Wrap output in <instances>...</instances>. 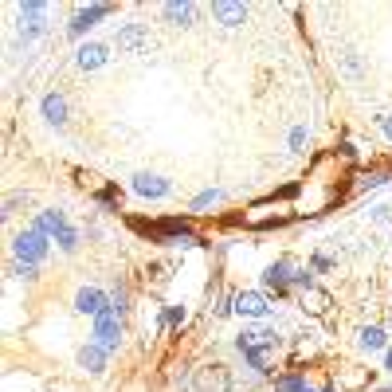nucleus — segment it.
Masks as SVG:
<instances>
[{
    "label": "nucleus",
    "mask_w": 392,
    "mask_h": 392,
    "mask_svg": "<svg viewBox=\"0 0 392 392\" xmlns=\"http://www.w3.org/2000/svg\"><path fill=\"white\" fill-rule=\"evenodd\" d=\"M106 59H110V52H106V43H83V47H79V67H83V71L103 67Z\"/></svg>",
    "instance_id": "nucleus-12"
},
{
    "label": "nucleus",
    "mask_w": 392,
    "mask_h": 392,
    "mask_svg": "<svg viewBox=\"0 0 392 392\" xmlns=\"http://www.w3.org/2000/svg\"><path fill=\"white\" fill-rule=\"evenodd\" d=\"M236 345H239V353L251 350V345H279V333L275 330H243L236 338Z\"/></svg>",
    "instance_id": "nucleus-13"
},
{
    "label": "nucleus",
    "mask_w": 392,
    "mask_h": 392,
    "mask_svg": "<svg viewBox=\"0 0 392 392\" xmlns=\"http://www.w3.org/2000/svg\"><path fill=\"white\" fill-rule=\"evenodd\" d=\"M110 12H114V4H94V8L75 12V16H71V24H67V32H71V35H83L86 28H94V20L110 16Z\"/></svg>",
    "instance_id": "nucleus-7"
},
{
    "label": "nucleus",
    "mask_w": 392,
    "mask_h": 392,
    "mask_svg": "<svg viewBox=\"0 0 392 392\" xmlns=\"http://www.w3.org/2000/svg\"><path fill=\"white\" fill-rule=\"evenodd\" d=\"M98 204H103V208H110V212H118V204H122V192H118V188H103V192H98Z\"/></svg>",
    "instance_id": "nucleus-21"
},
{
    "label": "nucleus",
    "mask_w": 392,
    "mask_h": 392,
    "mask_svg": "<svg viewBox=\"0 0 392 392\" xmlns=\"http://www.w3.org/2000/svg\"><path fill=\"white\" fill-rule=\"evenodd\" d=\"M338 63H341V71H345V79H353V83L361 79V59H357V52H350V47H345V52L338 55Z\"/></svg>",
    "instance_id": "nucleus-20"
},
{
    "label": "nucleus",
    "mask_w": 392,
    "mask_h": 392,
    "mask_svg": "<svg viewBox=\"0 0 392 392\" xmlns=\"http://www.w3.org/2000/svg\"><path fill=\"white\" fill-rule=\"evenodd\" d=\"M384 369H388V373H392V350H388V357H384Z\"/></svg>",
    "instance_id": "nucleus-30"
},
{
    "label": "nucleus",
    "mask_w": 392,
    "mask_h": 392,
    "mask_svg": "<svg viewBox=\"0 0 392 392\" xmlns=\"http://www.w3.org/2000/svg\"><path fill=\"white\" fill-rule=\"evenodd\" d=\"M369 381H373V373H369V369H357V365H345L338 376H333L338 392H345V388H365Z\"/></svg>",
    "instance_id": "nucleus-10"
},
{
    "label": "nucleus",
    "mask_w": 392,
    "mask_h": 392,
    "mask_svg": "<svg viewBox=\"0 0 392 392\" xmlns=\"http://www.w3.org/2000/svg\"><path fill=\"white\" fill-rule=\"evenodd\" d=\"M94 338H98L94 345H103L106 353L118 350V341H122V314L114 310V302H110V306H106L98 318H94Z\"/></svg>",
    "instance_id": "nucleus-1"
},
{
    "label": "nucleus",
    "mask_w": 392,
    "mask_h": 392,
    "mask_svg": "<svg viewBox=\"0 0 392 392\" xmlns=\"http://www.w3.org/2000/svg\"><path fill=\"white\" fill-rule=\"evenodd\" d=\"M106 306H110V302H106V294H103L98 287H83V290L75 294V310H79V314H91V318H98Z\"/></svg>",
    "instance_id": "nucleus-6"
},
{
    "label": "nucleus",
    "mask_w": 392,
    "mask_h": 392,
    "mask_svg": "<svg viewBox=\"0 0 392 392\" xmlns=\"http://www.w3.org/2000/svg\"><path fill=\"white\" fill-rule=\"evenodd\" d=\"M43 118L52 126H63L67 122V98L63 94H43Z\"/></svg>",
    "instance_id": "nucleus-14"
},
{
    "label": "nucleus",
    "mask_w": 392,
    "mask_h": 392,
    "mask_svg": "<svg viewBox=\"0 0 392 392\" xmlns=\"http://www.w3.org/2000/svg\"><path fill=\"white\" fill-rule=\"evenodd\" d=\"M306 142H310L306 126H294V129H290V149H294V154H306V149H302Z\"/></svg>",
    "instance_id": "nucleus-22"
},
{
    "label": "nucleus",
    "mask_w": 392,
    "mask_h": 392,
    "mask_svg": "<svg viewBox=\"0 0 392 392\" xmlns=\"http://www.w3.org/2000/svg\"><path fill=\"white\" fill-rule=\"evenodd\" d=\"M35 228H40L43 236H55V239H59L63 231L71 228V224H67V216H63V212H55V208H52V212H43L40 220H35Z\"/></svg>",
    "instance_id": "nucleus-15"
},
{
    "label": "nucleus",
    "mask_w": 392,
    "mask_h": 392,
    "mask_svg": "<svg viewBox=\"0 0 392 392\" xmlns=\"http://www.w3.org/2000/svg\"><path fill=\"white\" fill-rule=\"evenodd\" d=\"M357 341H361V350L376 353V350H384V345H388V330H384V325H365Z\"/></svg>",
    "instance_id": "nucleus-17"
},
{
    "label": "nucleus",
    "mask_w": 392,
    "mask_h": 392,
    "mask_svg": "<svg viewBox=\"0 0 392 392\" xmlns=\"http://www.w3.org/2000/svg\"><path fill=\"white\" fill-rule=\"evenodd\" d=\"M314 267H318V271H330V267H333V259H325V255H314Z\"/></svg>",
    "instance_id": "nucleus-28"
},
{
    "label": "nucleus",
    "mask_w": 392,
    "mask_h": 392,
    "mask_svg": "<svg viewBox=\"0 0 392 392\" xmlns=\"http://www.w3.org/2000/svg\"><path fill=\"white\" fill-rule=\"evenodd\" d=\"M381 129H384V137L392 142V114H381Z\"/></svg>",
    "instance_id": "nucleus-27"
},
{
    "label": "nucleus",
    "mask_w": 392,
    "mask_h": 392,
    "mask_svg": "<svg viewBox=\"0 0 392 392\" xmlns=\"http://www.w3.org/2000/svg\"><path fill=\"white\" fill-rule=\"evenodd\" d=\"M212 16L220 20L224 28H236V24H243V20H248V4H231V0H216V4H212Z\"/></svg>",
    "instance_id": "nucleus-9"
},
{
    "label": "nucleus",
    "mask_w": 392,
    "mask_h": 392,
    "mask_svg": "<svg viewBox=\"0 0 392 392\" xmlns=\"http://www.w3.org/2000/svg\"><path fill=\"white\" fill-rule=\"evenodd\" d=\"M43 16H47V4H40V0L20 4V35H24V43L43 32Z\"/></svg>",
    "instance_id": "nucleus-3"
},
{
    "label": "nucleus",
    "mask_w": 392,
    "mask_h": 392,
    "mask_svg": "<svg viewBox=\"0 0 392 392\" xmlns=\"http://www.w3.org/2000/svg\"><path fill=\"white\" fill-rule=\"evenodd\" d=\"M134 192L137 196H154V200H157V196L169 192V180L154 177V173H137V177H134Z\"/></svg>",
    "instance_id": "nucleus-11"
},
{
    "label": "nucleus",
    "mask_w": 392,
    "mask_h": 392,
    "mask_svg": "<svg viewBox=\"0 0 392 392\" xmlns=\"http://www.w3.org/2000/svg\"><path fill=\"white\" fill-rule=\"evenodd\" d=\"M275 392H314V388L306 384V376H302V373H287V376L275 381Z\"/></svg>",
    "instance_id": "nucleus-19"
},
{
    "label": "nucleus",
    "mask_w": 392,
    "mask_h": 392,
    "mask_svg": "<svg viewBox=\"0 0 392 392\" xmlns=\"http://www.w3.org/2000/svg\"><path fill=\"white\" fill-rule=\"evenodd\" d=\"M165 16H169L173 24H180V28H185V24H192V20H196V4H188V0H185V4L169 0V4H165Z\"/></svg>",
    "instance_id": "nucleus-18"
},
{
    "label": "nucleus",
    "mask_w": 392,
    "mask_h": 392,
    "mask_svg": "<svg viewBox=\"0 0 392 392\" xmlns=\"http://www.w3.org/2000/svg\"><path fill=\"white\" fill-rule=\"evenodd\" d=\"M12 251H16V259H20V263H35V267H40V259L47 255V236H43L40 228H32V231H20V236H16V243H12Z\"/></svg>",
    "instance_id": "nucleus-2"
},
{
    "label": "nucleus",
    "mask_w": 392,
    "mask_h": 392,
    "mask_svg": "<svg viewBox=\"0 0 392 392\" xmlns=\"http://www.w3.org/2000/svg\"><path fill=\"white\" fill-rule=\"evenodd\" d=\"M299 302H302V310H306L310 318H325V310L333 306L330 290H322V287H306V290H299Z\"/></svg>",
    "instance_id": "nucleus-5"
},
{
    "label": "nucleus",
    "mask_w": 392,
    "mask_h": 392,
    "mask_svg": "<svg viewBox=\"0 0 392 392\" xmlns=\"http://www.w3.org/2000/svg\"><path fill=\"white\" fill-rule=\"evenodd\" d=\"M165 322H169V325H180V322H185V306H173L169 314H165Z\"/></svg>",
    "instance_id": "nucleus-26"
},
{
    "label": "nucleus",
    "mask_w": 392,
    "mask_h": 392,
    "mask_svg": "<svg viewBox=\"0 0 392 392\" xmlns=\"http://www.w3.org/2000/svg\"><path fill=\"white\" fill-rule=\"evenodd\" d=\"M12 275H16V279H24V282H32L35 275H40V267H35V263H16V267H12Z\"/></svg>",
    "instance_id": "nucleus-23"
},
{
    "label": "nucleus",
    "mask_w": 392,
    "mask_h": 392,
    "mask_svg": "<svg viewBox=\"0 0 392 392\" xmlns=\"http://www.w3.org/2000/svg\"><path fill=\"white\" fill-rule=\"evenodd\" d=\"M236 310L243 318H267L275 306H271L267 294H259V290H243V294H236Z\"/></svg>",
    "instance_id": "nucleus-4"
},
{
    "label": "nucleus",
    "mask_w": 392,
    "mask_h": 392,
    "mask_svg": "<svg viewBox=\"0 0 392 392\" xmlns=\"http://www.w3.org/2000/svg\"><path fill=\"white\" fill-rule=\"evenodd\" d=\"M55 243H59L63 251H75V248H79V231H75V228H67L59 239H55Z\"/></svg>",
    "instance_id": "nucleus-24"
},
{
    "label": "nucleus",
    "mask_w": 392,
    "mask_h": 392,
    "mask_svg": "<svg viewBox=\"0 0 392 392\" xmlns=\"http://www.w3.org/2000/svg\"><path fill=\"white\" fill-rule=\"evenodd\" d=\"M216 200H220V188H212V192H200L192 200V208H208V204H216Z\"/></svg>",
    "instance_id": "nucleus-25"
},
{
    "label": "nucleus",
    "mask_w": 392,
    "mask_h": 392,
    "mask_svg": "<svg viewBox=\"0 0 392 392\" xmlns=\"http://www.w3.org/2000/svg\"><path fill=\"white\" fill-rule=\"evenodd\" d=\"M79 365H83L86 373H103L106 350H103V345H83V350H79Z\"/></svg>",
    "instance_id": "nucleus-16"
},
{
    "label": "nucleus",
    "mask_w": 392,
    "mask_h": 392,
    "mask_svg": "<svg viewBox=\"0 0 392 392\" xmlns=\"http://www.w3.org/2000/svg\"><path fill=\"white\" fill-rule=\"evenodd\" d=\"M384 330H388V333H392V310H388V318H384Z\"/></svg>",
    "instance_id": "nucleus-29"
},
{
    "label": "nucleus",
    "mask_w": 392,
    "mask_h": 392,
    "mask_svg": "<svg viewBox=\"0 0 392 392\" xmlns=\"http://www.w3.org/2000/svg\"><path fill=\"white\" fill-rule=\"evenodd\" d=\"M149 47V32L145 24H126L118 32V52H145Z\"/></svg>",
    "instance_id": "nucleus-8"
}]
</instances>
